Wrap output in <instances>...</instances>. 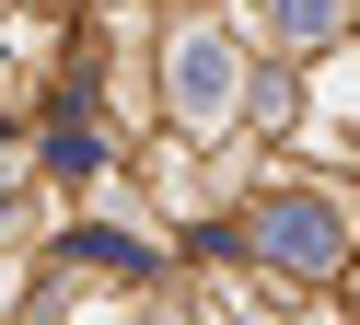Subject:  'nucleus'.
Returning a JSON list of instances; mask_svg holds the SVG:
<instances>
[{"mask_svg": "<svg viewBox=\"0 0 360 325\" xmlns=\"http://www.w3.org/2000/svg\"><path fill=\"white\" fill-rule=\"evenodd\" d=\"M256 244L279 255V267H302V279H326L337 255H349V221H337L326 198H267V209H256Z\"/></svg>", "mask_w": 360, "mask_h": 325, "instance_id": "nucleus-1", "label": "nucleus"}, {"mask_svg": "<svg viewBox=\"0 0 360 325\" xmlns=\"http://www.w3.org/2000/svg\"><path fill=\"white\" fill-rule=\"evenodd\" d=\"M174 105H186V116L233 105V35H186V46H174Z\"/></svg>", "mask_w": 360, "mask_h": 325, "instance_id": "nucleus-2", "label": "nucleus"}, {"mask_svg": "<svg viewBox=\"0 0 360 325\" xmlns=\"http://www.w3.org/2000/svg\"><path fill=\"white\" fill-rule=\"evenodd\" d=\"M279 35L290 46H326L337 35V0H279Z\"/></svg>", "mask_w": 360, "mask_h": 325, "instance_id": "nucleus-3", "label": "nucleus"}, {"mask_svg": "<svg viewBox=\"0 0 360 325\" xmlns=\"http://www.w3.org/2000/svg\"><path fill=\"white\" fill-rule=\"evenodd\" d=\"M0 186H12V162H0Z\"/></svg>", "mask_w": 360, "mask_h": 325, "instance_id": "nucleus-4", "label": "nucleus"}]
</instances>
